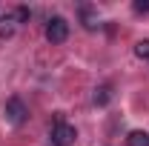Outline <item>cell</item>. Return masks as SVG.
<instances>
[{
	"instance_id": "obj_1",
	"label": "cell",
	"mask_w": 149,
	"mask_h": 146,
	"mask_svg": "<svg viewBox=\"0 0 149 146\" xmlns=\"http://www.w3.org/2000/svg\"><path fill=\"white\" fill-rule=\"evenodd\" d=\"M49 138H52V143H55V146H72L74 140H77V132H74V126L63 123V117L57 115V117H55V126H52V132H49Z\"/></svg>"
},
{
	"instance_id": "obj_2",
	"label": "cell",
	"mask_w": 149,
	"mask_h": 146,
	"mask_svg": "<svg viewBox=\"0 0 149 146\" xmlns=\"http://www.w3.org/2000/svg\"><path fill=\"white\" fill-rule=\"evenodd\" d=\"M3 115H6V120H9L12 126H20V123H26L29 109H26V103H23L20 97H9L6 106H3Z\"/></svg>"
},
{
	"instance_id": "obj_3",
	"label": "cell",
	"mask_w": 149,
	"mask_h": 146,
	"mask_svg": "<svg viewBox=\"0 0 149 146\" xmlns=\"http://www.w3.org/2000/svg\"><path fill=\"white\" fill-rule=\"evenodd\" d=\"M66 37H69V23H66V17L55 15V17L46 23V40L49 43H63Z\"/></svg>"
},
{
	"instance_id": "obj_4",
	"label": "cell",
	"mask_w": 149,
	"mask_h": 146,
	"mask_svg": "<svg viewBox=\"0 0 149 146\" xmlns=\"http://www.w3.org/2000/svg\"><path fill=\"white\" fill-rule=\"evenodd\" d=\"M77 12H80V23H83V29L95 32V29L100 26V23H97V12H95V9L89 6V3H83V6L77 9Z\"/></svg>"
},
{
	"instance_id": "obj_5",
	"label": "cell",
	"mask_w": 149,
	"mask_h": 146,
	"mask_svg": "<svg viewBox=\"0 0 149 146\" xmlns=\"http://www.w3.org/2000/svg\"><path fill=\"white\" fill-rule=\"evenodd\" d=\"M15 29H17V17H15L12 12L0 15V37H3V40H9V37L15 35Z\"/></svg>"
},
{
	"instance_id": "obj_6",
	"label": "cell",
	"mask_w": 149,
	"mask_h": 146,
	"mask_svg": "<svg viewBox=\"0 0 149 146\" xmlns=\"http://www.w3.org/2000/svg\"><path fill=\"white\" fill-rule=\"evenodd\" d=\"M92 100H95V106H106V103L112 100V86H106V83H103V86H97L95 95H92Z\"/></svg>"
},
{
	"instance_id": "obj_7",
	"label": "cell",
	"mask_w": 149,
	"mask_h": 146,
	"mask_svg": "<svg viewBox=\"0 0 149 146\" xmlns=\"http://www.w3.org/2000/svg\"><path fill=\"white\" fill-rule=\"evenodd\" d=\"M126 146H149V135L141 132V129H135V132L126 135Z\"/></svg>"
},
{
	"instance_id": "obj_8",
	"label": "cell",
	"mask_w": 149,
	"mask_h": 146,
	"mask_svg": "<svg viewBox=\"0 0 149 146\" xmlns=\"http://www.w3.org/2000/svg\"><path fill=\"white\" fill-rule=\"evenodd\" d=\"M135 55L141 60H149V40H138L135 43Z\"/></svg>"
},
{
	"instance_id": "obj_9",
	"label": "cell",
	"mask_w": 149,
	"mask_h": 146,
	"mask_svg": "<svg viewBox=\"0 0 149 146\" xmlns=\"http://www.w3.org/2000/svg\"><path fill=\"white\" fill-rule=\"evenodd\" d=\"M15 17H17V23H26V20L32 17V9H29V6H17V12H15Z\"/></svg>"
},
{
	"instance_id": "obj_10",
	"label": "cell",
	"mask_w": 149,
	"mask_h": 146,
	"mask_svg": "<svg viewBox=\"0 0 149 146\" xmlns=\"http://www.w3.org/2000/svg\"><path fill=\"white\" fill-rule=\"evenodd\" d=\"M132 9H135V15H149V0H135Z\"/></svg>"
}]
</instances>
